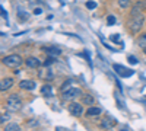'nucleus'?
I'll return each mask as SVG.
<instances>
[{
  "instance_id": "obj_1",
  "label": "nucleus",
  "mask_w": 146,
  "mask_h": 131,
  "mask_svg": "<svg viewBox=\"0 0 146 131\" xmlns=\"http://www.w3.org/2000/svg\"><path fill=\"white\" fill-rule=\"evenodd\" d=\"M127 25H129V29L131 32H139L140 28L143 26V15L142 13H137V15H131L129 22H127Z\"/></svg>"
},
{
  "instance_id": "obj_2",
  "label": "nucleus",
  "mask_w": 146,
  "mask_h": 131,
  "mask_svg": "<svg viewBox=\"0 0 146 131\" xmlns=\"http://www.w3.org/2000/svg\"><path fill=\"white\" fill-rule=\"evenodd\" d=\"M6 106H7V111H10V112H18V111L22 108V101H21V98L18 96V95H10L9 99H7Z\"/></svg>"
},
{
  "instance_id": "obj_3",
  "label": "nucleus",
  "mask_w": 146,
  "mask_h": 131,
  "mask_svg": "<svg viewBox=\"0 0 146 131\" xmlns=\"http://www.w3.org/2000/svg\"><path fill=\"white\" fill-rule=\"evenodd\" d=\"M22 63H23V60L21 58V55H18V54H10V55H6L3 58V64L6 67H12V68L19 67Z\"/></svg>"
},
{
  "instance_id": "obj_4",
  "label": "nucleus",
  "mask_w": 146,
  "mask_h": 131,
  "mask_svg": "<svg viewBox=\"0 0 146 131\" xmlns=\"http://www.w3.org/2000/svg\"><path fill=\"white\" fill-rule=\"evenodd\" d=\"M82 89L79 88H67L63 90V99L64 101H72V99H75L78 96H82Z\"/></svg>"
},
{
  "instance_id": "obj_5",
  "label": "nucleus",
  "mask_w": 146,
  "mask_h": 131,
  "mask_svg": "<svg viewBox=\"0 0 146 131\" xmlns=\"http://www.w3.org/2000/svg\"><path fill=\"white\" fill-rule=\"evenodd\" d=\"M113 68H114V71L120 77H130V76H133V73H135L133 70H130V68H127L124 66H121V64H114Z\"/></svg>"
},
{
  "instance_id": "obj_6",
  "label": "nucleus",
  "mask_w": 146,
  "mask_h": 131,
  "mask_svg": "<svg viewBox=\"0 0 146 131\" xmlns=\"http://www.w3.org/2000/svg\"><path fill=\"white\" fill-rule=\"evenodd\" d=\"M67 109L73 117H80L83 114V106H82V103H78V102H72L67 106Z\"/></svg>"
},
{
  "instance_id": "obj_7",
  "label": "nucleus",
  "mask_w": 146,
  "mask_h": 131,
  "mask_svg": "<svg viewBox=\"0 0 146 131\" xmlns=\"http://www.w3.org/2000/svg\"><path fill=\"white\" fill-rule=\"evenodd\" d=\"M115 125H117V121H115V118H113V117H107V118H104V120L101 121V128L102 130H111Z\"/></svg>"
},
{
  "instance_id": "obj_8",
  "label": "nucleus",
  "mask_w": 146,
  "mask_h": 131,
  "mask_svg": "<svg viewBox=\"0 0 146 131\" xmlns=\"http://www.w3.org/2000/svg\"><path fill=\"white\" fill-rule=\"evenodd\" d=\"M36 86V83L34 80H21L19 82V88L23 90H34Z\"/></svg>"
},
{
  "instance_id": "obj_9",
  "label": "nucleus",
  "mask_w": 146,
  "mask_h": 131,
  "mask_svg": "<svg viewBox=\"0 0 146 131\" xmlns=\"http://www.w3.org/2000/svg\"><path fill=\"white\" fill-rule=\"evenodd\" d=\"M40 64H41V60H38L36 57H28L25 60V66L29 68H36L40 67Z\"/></svg>"
},
{
  "instance_id": "obj_10",
  "label": "nucleus",
  "mask_w": 146,
  "mask_h": 131,
  "mask_svg": "<svg viewBox=\"0 0 146 131\" xmlns=\"http://www.w3.org/2000/svg\"><path fill=\"white\" fill-rule=\"evenodd\" d=\"M38 76H40V79H42V80H45V82H50V80L54 79V73H53L50 68H45V70L40 71Z\"/></svg>"
},
{
  "instance_id": "obj_11",
  "label": "nucleus",
  "mask_w": 146,
  "mask_h": 131,
  "mask_svg": "<svg viewBox=\"0 0 146 131\" xmlns=\"http://www.w3.org/2000/svg\"><path fill=\"white\" fill-rule=\"evenodd\" d=\"M12 86H13V79H12V77H6V79L2 80V83H0V90L6 92V90L10 89Z\"/></svg>"
},
{
  "instance_id": "obj_12",
  "label": "nucleus",
  "mask_w": 146,
  "mask_h": 131,
  "mask_svg": "<svg viewBox=\"0 0 146 131\" xmlns=\"http://www.w3.org/2000/svg\"><path fill=\"white\" fill-rule=\"evenodd\" d=\"M45 53H47L48 55L58 57L60 54H62V50H60V48H56V47H48V48H45Z\"/></svg>"
},
{
  "instance_id": "obj_13",
  "label": "nucleus",
  "mask_w": 146,
  "mask_h": 131,
  "mask_svg": "<svg viewBox=\"0 0 146 131\" xmlns=\"http://www.w3.org/2000/svg\"><path fill=\"white\" fill-rule=\"evenodd\" d=\"M82 103L88 105V106H92L95 103V99H94V96H91V95H82Z\"/></svg>"
},
{
  "instance_id": "obj_14",
  "label": "nucleus",
  "mask_w": 146,
  "mask_h": 131,
  "mask_svg": "<svg viewBox=\"0 0 146 131\" xmlns=\"http://www.w3.org/2000/svg\"><path fill=\"white\" fill-rule=\"evenodd\" d=\"M101 114V108L100 106H91V108H88L86 111V117H94V115H100Z\"/></svg>"
},
{
  "instance_id": "obj_15",
  "label": "nucleus",
  "mask_w": 146,
  "mask_h": 131,
  "mask_svg": "<svg viewBox=\"0 0 146 131\" xmlns=\"http://www.w3.org/2000/svg\"><path fill=\"white\" fill-rule=\"evenodd\" d=\"M41 95H44V96H51V95H53L51 86H48V85L42 86V88H41Z\"/></svg>"
},
{
  "instance_id": "obj_16",
  "label": "nucleus",
  "mask_w": 146,
  "mask_h": 131,
  "mask_svg": "<svg viewBox=\"0 0 146 131\" xmlns=\"http://www.w3.org/2000/svg\"><path fill=\"white\" fill-rule=\"evenodd\" d=\"M137 44H139V47H140V48L146 50V34H142L140 37L137 38Z\"/></svg>"
},
{
  "instance_id": "obj_17",
  "label": "nucleus",
  "mask_w": 146,
  "mask_h": 131,
  "mask_svg": "<svg viewBox=\"0 0 146 131\" xmlns=\"http://www.w3.org/2000/svg\"><path fill=\"white\" fill-rule=\"evenodd\" d=\"M54 61H56V57H53V55H48V57L45 58V61L42 63V66H44V67H48V66H51Z\"/></svg>"
},
{
  "instance_id": "obj_18",
  "label": "nucleus",
  "mask_w": 146,
  "mask_h": 131,
  "mask_svg": "<svg viewBox=\"0 0 146 131\" xmlns=\"http://www.w3.org/2000/svg\"><path fill=\"white\" fill-rule=\"evenodd\" d=\"M130 2H131V0H118V5H120V7L126 9V7H129Z\"/></svg>"
},
{
  "instance_id": "obj_19",
  "label": "nucleus",
  "mask_w": 146,
  "mask_h": 131,
  "mask_svg": "<svg viewBox=\"0 0 146 131\" xmlns=\"http://www.w3.org/2000/svg\"><path fill=\"white\" fill-rule=\"evenodd\" d=\"M15 130H21L18 124H10V125H6V131H15Z\"/></svg>"
},
{
  "instance_id": "obj_20",
  "label": "nucleus",
  "mask_w": 146,
  "mask_h": 131,
  "mask_svg": "<svg viewBox=\"0 0 146 131\" xmlns=\"http://www.w3.org/2000/svg\"><path fill=\"white\" fill-rule=\"evenodd\" d=\"M127 60H129V63H130V64H137V63H139V60H137V58H136L135 55H129Z\"/></svg>"
},
{
  "instance_id": "obj_21",
  "label": "nucleus",
  "mask_w": 146,
  "mask_h": 131,
  "mask_svg": "<svg viewBox=\"0 0 146 131\" xmlns=\"http://www.w3.org/2000/svg\"><path fill=\"white\" fill-rule=\"evenodd\" d=\"M107 22H108V25H114V23H115V18H114L113 15H110V16L107 18Z\"/></svg>"
},
{
  "instance_id": "obj_22",
  "label": "nucleus",
  "mask_w": 146,
  "mask_h": 131,
  "mask_svg": "<svg viewBox=\"0 0 146 131\" xmlns=\"http://www.w3.org/2000/svg\"><path fill=\"white\" fill-rule=\"evenodd\" d=\"M86 7L92 10V9H95V7H96V3H95V2H92V0H91V2H86Z\"/></svg>"
},
{
  "instance_id": "obj_23",
  "label": "nucleus",
  "mask_w": 146,
  "mask_h": 131,
  "mask_svg": "<svg viewBox=\"0 0 146 131\" xmlns=\"http://www.w3.org/2000/svg\"><path fill=\"white\" fill-rule=\"evenodd\" d=\"M118 37H120L118 34H114V35H111V41H114V42H118V41H120V38H118Z\"/></svg>"
},
{
  "instance_id": "obj_24",
  "label": "nucleus",
  "mask_w": 146,
  "mask_h": 131,
  "mask_svg": "<svg viewBox=\"0 0 146 131\" xmlns=\"http://www.w3.org/2000/svg\"><path fill=\"white\" fill-rule=\"evenodd\" d=\"M2 15H3V18H5L6 20H7V12H6V10H5L3 7H2Z\"/></svg>"
},
{
  "instance_id": "obj_25",
  "label": "nucleus",
  "mask_w": 146,
  "mask_h": 131,
  "mask_svg": "<svg viewBox=\"0 0 146 131\" xmlns=\"http://www.w3.org/2000/svg\"><path fill=\"white\" fill-rule=\"evenodd\" d=\"M40 13H42L41 9H35V10H34V15H40Z\"/></svg>"
},
{
  "instance_id": "obj_26",
  "label": "nucleus",
  "mask_w": 146,
  "mask_h": 131,
  "mask_svg": "<svg viewBox=\"0 0 146 131\" xmlns=\"http://www.w3.org/2000/svg\"><path fill=\"white\" fill-rule=\"evenodd\" d=\"M6 120H7V115H2V120H0V122L3 124V122H5Z\"/></svg>"
}]
</instances>
